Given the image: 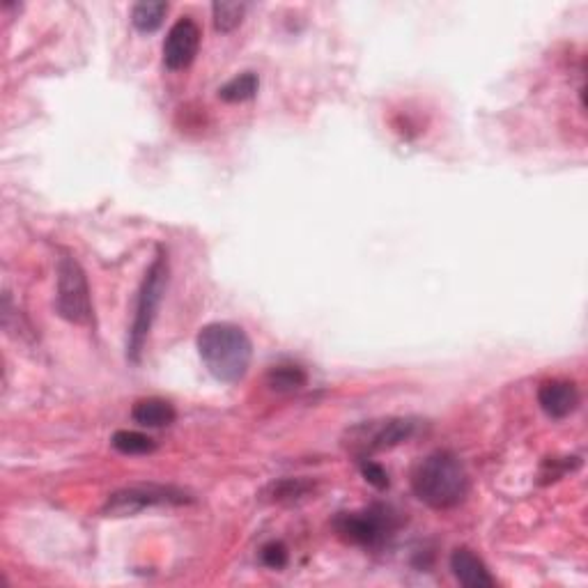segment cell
Wrapping results in <instances>:
<instances>
[{
    "label": "cell",
    "instance_id": "cell-13",
    "mask_svg": "<svg viewBox=\"0 0 588 588\" xmlns=\"http://www.w3.org/2000/svg\"><path fill=\"white\" fill-rule=\"evenodd\" d=\"M260 88L258 76L253 72H244L230 79L226 85L219 88V99L228 104H239V102H249V99L255 97V92Z\"/></svg>",
    "mask_w": 588,
    "mask_h": 588
},
{
    "label": "cell",
    "instance_id": "cell-9",
    "mask_svg": "<svg viewBox=\"0 0 588 588\" xmlns=\"http://www.w3.org/2000/svg\"><path fill=\"white\" fill-rule=\"evenodd\" d=\"M538 405L549 419H566L579 407V391L566 379H549L538 389Z\"/></svg>",
    "mask_w": 588,
    "mask_h": 588
},
{
    "label": "cell",
    "instance_id": "cell-15",
    "mask_svg": "<svg viewBox=\"0 0 588 588\" xmlns=\"http://www.w3.org/2000/svg\"><path fill=\"white\" fill-rule=\"evenodd\" d=\"M113 448L122 455H147L152 453L157 444H154V439H150L143 432H136V430H118L111 439Z\"/></svg>",
    "mask_w": 588,
    "mask_h": 588
},
{
    "label": "cell",
    "instance_id": "cell-4",
    "mask_svg": "<svg viewBox=\"0 0 588 588\" xmlns=\"http://www.w3.org/2000/svg\"><path fill=\"white\" fill-rule=\"evenodd\" d=\"M56 308L63 320L79 324V327L92 324V320H95L88 278H85L83 267L72 258V255H63V258L58 260Z\"/></svg>",
    "mask_w": 588,
    "mask_h": 588
},
{
    "label": "cell",
    "instance_id": "cell-3",
    "mask_svg": "<svg viewBox=\"0 0 588 588\" xmlns=\"http://www.w3.org/2000/svg\"><path fill=\"white\" fill-rule=\"evenodd\" d=\"M166 285H168V260L164 251H159L150 269H147L141 290H138L136 313H134V322H131L129 345H127V357L134 363L141 361L145 340L147 336H150L154 317H157L161 299H164L166 294Z\"/></svg>",
    "mask_w": 588,
    "mask_h": 588
},
{
    "label": "cell",
    "instance_id": "cell-19",
    "mask_svg": "<svg viewBox=\"0 0 588 588\" xmlns=\"http://www.w3.org/2000/svg\"><path fill=\"white\" fill-rule=\"evenodd\" d=\"M361 474L366 481L377 487V490H384V487H389V474H386V469L382 464H377L373 460H361Z\"/></svg>",
    "mask_w": 588,
    "mask_h": 588
},
{
    "label": "cell",
    "instance_id": "cell-11",
    "mask_svg": "<svg viewBox=\"0 0 588 588\" xmlns=\"http://www.w3.org/2000/svg\"><path fill=\"white\" fill-rule=\"evenodd\" d=\"M175 407L170 405L168 400L161 398H145L138 400L134 409H131V419L138 425H145V428H164L175 421Z\"/></svg>",
    "mask_w": 588,
    "mask_h": 588
},
{
    "label": "cell",
    "instance_id": "cell-16",
    "mask_svg": "<svg viewBox=\"0 0 588 588\" xmlns=\"http://www.w3.org/2000/svg\"><path fill=\"white\" fill-rule=\"evenodd\" d=\"M212 14H214V28L219 33H232V30L239 28V23L244 21L246 14V5L244 3H221L212 5Z\"/></svg>",
    "mask_w": 588,
    "mask_h": 588
},
{
    "label": "cell",
    "instance_id": "cell-14",
    "mask_svg": "<svg viewBox=\"0 0 588 588\" xmlns=\"http://www.w3.org/2000/svg\"><path fill=\"white\" fill-rule=\"evenodd\" d=\"M308 382V375L304 368L299 366H276L269 370L267 384L272 386L276 393H294L304 389Z\"/></svg>",
    "mask_w": 588,
    "mask_h": 588
},
{
    "label": "cell",
    "instance_id": "cell-2",
    "mask_svg": "<svg viewBox=\"0 0 588 588\" xmlns=\"http://www.w3.org/2000/svg\"><path fill=\"white\" fill-rule=\"evenodd\" d=\"M412 490L425 506L448 510L460 506L469 494V474L451 451H437L416 464Z\"/></svg>",
    "mask_w": 588,
    "mask_h": 588
},
{
    "label": "cell",
    "instance_id": "cell-18",
    "mask_svg": "<svg viewBox=\"0 0 588 588\" xmlns=\"http://www.w3.org/2000/svg\"><path fill=\"white\" fill-rule=\"evenodd\" d=\"M260 559L267 568L281 570V568L288 566V547H285L283 543H269V545L262 547Z\"/></svg>",
    "mask_w": 588,
    "mask_h": 588
},
{
    "label": "cell",
    "instance_id": "cell-10",
    "mask_svg": "<svg viewBox=\"0 0 588 588\" xmlns=\"http://www.w3.org/2000/svg\"><path fill=\"white\" fill-rule=\"evenodd\" d=\"M451 570L455 579L467 588H492L494 577L485 563L467 547H458L451 554Z\"/></svg>",
    "mask_w": 588,
    "mask_h": 588
},
{
    "label": "cell",
    "instance_id": "cell-12",
    "mask_svg": "<svg viewBox=\"0 0 588 588\" xmlns=\"http://www.w3.org/2000/svg\"><path fill=\"white\" fill-rule=\"evenodd\" d=\"M168 12V3L164 0H143V3L134 5V12H131V23H134L136 30L141 33H154Z\"/></svg>",
    "mask_w": 588,
    "mask_h": 588
},
{
    "label": "cell",
    "instance_id": "cell-6",
    "mask_svg": "<svg viewBox=\"0 0 588 588\" xmlns=\"http://www.w3.org/2000/svg\"><path fill=\"white\" fill-rule=\"evenodd\" d=\"M416 428H419L416 419H384L357 425L350 432V451L359 460H366L373 453L389 451V448L405 444V441L414 437Z\"/></svg>",
    "mask_w": 588,
    "mask_h": 588
},
{
    "label": "cell",
    "instance_id": "cell-7",
    "mask_svg": "<svg viewBox=\"0 0 588 588\" xmlns=\"http://www.w3.org/2000/svg\"><path fill=\"white\" fill-rule=\"evenodd\" d=\"M336 531L345 540H350L354 545L363 547H375L382 545L386 538L396 531V515L384 506H373L361 513H343L336 517Z\"/></svg>",
    "mask_w": 588,
    "mask_h": 588
},
{
    "label": "cell",
    "instance_id": "cell-17",
    "mask_svg": "<svg viewBox=\"0 0 588 588\" xmlns=\"http://www.w3.org/2000/svg\"><path fill=\"white\" fill-rule=\"evenodd\" d=\"M311 490L313 483L301 481V478H285V481H278L269 487V497H272V501H278V504H288V501L304 499Z\"/></svg>",
    "mask_w": 588,
    "mask_h": 588
},
{
    "label": "cell",
    "instance_id": "cell-8",
    "mask_svg": "<svg viewBox=\"0 0 588 588\" xmlns=\"http://www.w3.org/2000/svg\"><path fill=\"white\" fill-rule=\"evenodd\" d=\"M200 49V28L198 23L182 17L168 30V37L164 42V65L170 72H180L187 69L198 56Z\"/></svg>",
    "mask_w": 588,
    "mask_h": 588
},
{
    "label": "cell",
    "instance_id": "cell-1",
    "mask_svg": "<svg viewBox=\"0 0 588 588\" xmlns=\"http://www.w3.org/2000/svg\"><path fill=\"white\" fill-rule=\"evenodd\" d=\"M198 354L205 368L219 382L235 384L251 368L253 345L246 331L230 322H212L200 329L196 338Z\"/></svg>",
    "mask_w": 588,
    "mask_h": 588
},
{
    "label": "cell",
    "instance_id": "cell-5",
    "mask_svg": "<svg viewBox=\"0 0 588 588\" xmlns=\"http://www.w3.org/2000/svg\"><path fill=\"white\" fill-rule=\"evenodd\" d=\"M193 501V494L175 485H131L125 490L113 492L108 497L104 513L108 517H127L136 515L145 508L154 506H187Z\"/></svg>",
    "mask_w": 588,
    "mask_h": 588
}]
</instances>
